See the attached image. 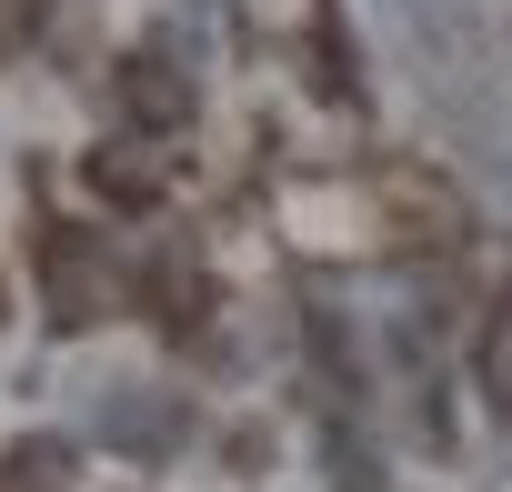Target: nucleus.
<instances>
[{"label": "nucleus", "instance_id": "obj_6", "mask_svg": "<svg viewBox=\"0 0 512 492\" xmlns=\"http://www.w3.org/2000/svg\"><path fill=\"white\" fill-rule=\"evenodd\" d=\"M131 121H151V131L181 121V81H171L161 61H131Z\"/></svg>", "mask_w": 512, "mask_h": 492}, {"label": "nucleus", "instance_id": "obj_1", "mask_svg": "<svg viewBox=\"0 0 512 492\" xmlns=\"http://www.w3.org/2000/svg\"><path fill=\"white\" fill-rule=\"evenodd\" d=\"M372 211H382V231L402 241V252H452V241L472 231V221H462V191H452L442 171H422V161H392V171L372 181Z\"/></svg>", "mask_w": 512, "mask_h": 492}, {"label": "nucleus", "instance_id": "obj_4", "mask_svg": "<svg viewBox=\"0 0 512 492\" xmlns=\"http://www.w3.org/2000/svg\"><path fill=\"white\" fill-rule=\"evenodd\" d=\"M71 472H81V452L61 432H21L0 452V492H71Z\"/></svg>", "mask_w": 512, "mask_h": 492}, {"label": "nucleus", "instance_id": "obj_2", "mask_svg": "<svg viewBox=\"0 0 512 492\" xmlns=\"http://www.w3.org/2000/svg\"><path fill=\"white\" fill-rule=\"evenodd\" d=\"M41 302H51V332H91L101 312H111V272H101V252L81 231H41Z\"/></svg>", "mask_w": 512, "mask_h": 492}, {"label": "nucleus", "instance_id": "obj_3", "mask_svg": "<svg viewBox=\"0 0 512 492\" xmlns=\"http://www.w3.org/2000/svg\"><path fill=\"white\" fill-rule=\"evenodd\" d=\"M472 392H482V412L512 432V272H502V292H492L482 322H472Z\"/></svg>", "mask_w": 512, "mask_h": 492}, {"label": "nucleus", "instance_id": "obj_5", "mask_svg": "<svg viewBox=\"0 0 512 492\" xmlns=\"http://www.w3.org/2000/svg\"><path fill=\"white\" fill-rule=\"evenodd\" d=\"M91 191L121 201V211H151V201H161V171H151L141 151H91Z\"/></svg>", "mask_w": 512, "mask_h": 492}]
</instances>
